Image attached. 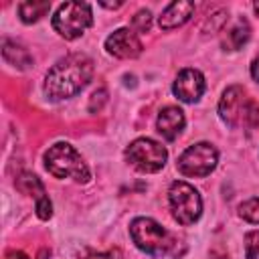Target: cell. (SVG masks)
I'll return each instance as SVG.
<instances>
[{"instance_id":"1","label":"cell","mask_w":259,"mask_h":259,"mask_svg":"<svg viewBox=\"0 0 259 259\" xmlns=\"http://www.w3.org/2000/svg\"><path fill=\"white\" fill-rule=\"evenodd\" d=\"M93 77V61L83 53H71L57 61L45 79V93L59 101L77 95Z\"/></svg>"},{"instance_id":"2","label":"cell","mask_w":259,"mask_h":259,"mask_svg":"<svg viewBox=\"0 0 259 259\" xmlns=\"http://www.w3.org/2000/svg\"><path fill=\"white\" fill-rule=\"evenodd\" d=\"M219 115L229 127L251 132L259 125V101L249 97L241 85H233L219 101Z\"/></svg>"},{"instance_id":"3","label":"cell","mask_w":259,"mask_h":259,"mask_svg":"<svg viewBox=\"0 0 259 259\" xmlns=\"http://www.w3.org/2000/svg\"><path fill=\"white\" fill-rule=\"evenodd\" d=\"M130 235L134 243L138 245V249H142L148 255H156V257L174 253L176 243H178L172 233H168L160 223L148 217L134 219L130 225Z\"/></svg>"},{"instance_id":"4","label":"cell","mask_w":259,"mask_h":259,"mask_svg":"<svg viewBox=\"0 0 259 259\" xmlns=\"http://www.w3.org/2000/svg\"><path fill=\"white\" fill-rule=\"evenodd\" d=\"M45 166L55 178H73L77 182L89 180V168L83 162L81 154L65 142H59L47 150Z\"/></svg>"},{"instance_id":"5","label":"cell","mask_w":259,"mask_h":259,"mask_svg":"<svg viewBox=\"0 0 259 259\" xmlns=\"http://www.w3.org/2000/svg\"><path fill=\"white\" fill-rule=\"evenodd\" d=\"M93 22L91 6L87 2H65L53 16V28L67 40L79 38Z\"/></svg>"},{"instance_id":"6","label":"cell","mask_w":259,"mask_h":259,"mask_svg":"<svg viewBox=\"0 0 259 259\" xmlns=\"http://www.w3.org/2000/svg\"><path fill=\"white\" fill-rule=\"evenodd\" d=\"M168 200H170L172 217L180 225H192L198 221V217L202 212V200L194 186H190L184 180L172 182L170 190H168Z\"/></svg>"},{"instance_id":"7","label":"cell","mask_w":259,"mask_h":259,"mask_svg":"<svg viewBox=\"0 0 259 259\" xmlns=\"http://www.w3.org/2000/svg\"><path fill=\"white\" fill-rule=\"evenodd\" d=\"M168 158V152L162 144L150 140V138H138L134 140L125 150V160L140 172L152 174L164 168Z\"/></svg>"},{"instance_id":"8","label":"cell","mask_w":259,"mask_h":259,"mask_svg":"<svg viewBox=\"0 0 259 259\" xmlns=\"http://www.w3.org/2000/svg\"><path fill=\"white\" fill-rule=\"evenodd\" d=\"M217 162H219V152L214 150V146L206 142H198L180 154L176 166H178V172L184 176L202 178L214 170Z\"/></svg>"},{"instance_id":"9","label":"cell","mask_w":259,"mask_h":259,"mask_svg":"<svg viewBox=\"0 0 259 259\" xmlns=\"http://www.w3.org/2000/svg\"><path fill=\"white\" fill-rule=\"evenodd\" d=\"M105 49L109 55L117 57V59H136L142 53V40L138 38V34L130 28H117L115 32H111L105 40Z\"/></svg>"},{"instance_id":"10","label":"cell","mask_w":259,"mask_h":259,"mask_svg":"<svg viewBox=\"0 0 259 259\" xmlns=\"http://www.w3.org/2000/svg\"><path fill=\"white\" fill-rule=\"evenodd\" d=\"M204 77L200 71L196 69H182L174 81V95L180 99V101H186V103H192V101H198L200 95L204 93Z\"/></svg>"},{"instance_id":"11","label":"cell","mask_w":259,"mask_h":259,"mask_svg":"<svg viewBox=\"0 0 259 259\" xmlns=\"http://www.w3.org/2000/svg\"><path fill=\"white\" fill-rule=\"evenodd\" d=\"M16 188H18L20 192L30 194V196L36 198V214H38V219L45 221V219L51 217V212H53L51 200H49V196H47V190H45L42 182H40L34 174L22 172V174L18 176V180H16Z\"/></svg>"},{"instance_id":"12","label":"cell","mask_w":259,"mask_h":259,"mask_svg":"<svg viewBox=\"0 0 259 259\" xmlns=\"http://www.w3.org/2000/svg\"><path fill=\"white\" fill-rule=\"evenodd\" d=\"M156 125H158V132H160V136H162L164 140H170V142L176 140L178 134H180L182 127H184V113H182V109L176 107V105L164 107V109L160 111V115H158Z\"/></svg>"},{"instance_id":"13","label":"cell","mask_w":259,"mask_h":259,"mask_svg":"<svg viewBox=\"0 0 259 259\" xmlns=\"http://www.w3.org/2000/svg\"><path fill=\"white\" fill-rule=\"evenodd\" d=\"M194 12V2H170L160 16V28L170 30L176 26H182Z\"/></svg>"},{"instance_id":"14","label":"cell","mask_w":259,"mask_h":259,"mask_svg":"<svg viewBox=\"0 0 259 259\" xmlns=\"http://www.w3.org/2000/svg\"><path fill=\"white\" fill-rule=\"evenodd\" d=\"M249 36H251V28H249V24H247V20H237L233 26H229L227 30H225V34H223V47L227 49V51H237V49H241L247 40H249Z\"/></svg>"},{"instance_id":"15","label":"cell","mask_w":259,"mask_h":259,"mask_svg":"<svg viewBox=\"0 0 259 259\" xmlns=\"http://www.w3.org/2000/svg\"><path fill=\"white\" fill-rule=\"evenodd\" d=\"M2 55H4V61L18 67V69H28L32 65V59L28 55V51L20 45H16L14 40H8L4 38L2 40Z\"/></svg>"},{"instance_id":"16","label":"cell","mask_w":259,"mask_h":259,"mask_svg":"<svg viewBox=\"0 0 259 259\" xmlns=\"http://www.w3.org/2000/svg\"><path fill=\"white\" fill-rule=\"evenodd\" d=\"M51 10V2H20L18 4V16L22 22L30 24L42 18Z\"/></svg>"},{"instance_id":"17","label":"cell","mask_w":259,"mask_h":259,"mask_svg":"<svg viewBox=\"0 0 259 259\" xmlns=\"http://www.w3.org/2000/svg\"><path fill=\"white\" fill-rule=\"evenodd\" d=\"M239 214L249 223H259V196L239 204Z\"/></svg>"},{"instance_id":"18","label":"cell","mask_w":259,"mask_h":259,"mask_svg":"<svg viewBox=\"0 0 259 259\" xmlns=\"http://www.w3.org/2000/svg\"><path fill=\"white\" fill-rule=\"evenodd\" d=\"M245 257L259 259V231H249L245 235Z\"/></svg>"},{"instance_id":"19","label":"cell","mask_w":259,"mask_h":259,"mask_svg":"<svg viewBox=\"0 0 259 259\" xmlns=\"http://www.w3.org/2000/svg\"><path fill=\"white\" fill-rule=\"evenodd\" d=\"M132 24H134V28L140 30V32L150 30V26H152V14H150V10H140V12H136V16L132 18Z\"/></svg>"},{"instance_id":"20","label":"cell","mask_w":259,"mask_h":259,"mask_svg":"<svg viewBox=\"0 0 259 259\" xmlns=\"http://www.w3.org/2000/svg\"><path fill=\"white\" fill-rule=\"evenodd\" d=\"M85 259H121V253H119V249H109V251H105V253L87 255Z\"/></svg>"},{"instance_id":"21","label":"cell","mask_w":259,"mask_h":259,"mask_svg":"<svg viewBox=\"0 0 259 259\" xmlns=\"http://www.w3.org/2000/svg\"><path fill=\"white\" fill-rule=\"evenodd\" d=\"M251 75H253V79L259 83V57L253 59V63H251Z\"/></svg>"},{"instance_id":"22","label":"cell","mask_w":259,"mask_h":259,"mask_svg":"<svg viewBox=\"0 0 259 259\" xmlns=\"http://www.w3.org/2000/svg\"><path fill=\"white\" fill-rule=\"evenodd\" d=\"M4 259H28V255L22 253V251H8Z\"/></svg>"},{"instance_id":"23","label":"cell","mask_w":259,"mask_h":259,"mask_svg":"<svg viewBox=\"0 0 259 259\" xmlns=\"http://www.w3.org/2000/svg\"><path fill=\"white\" fill-rule=\"evenodd\" d=\"M255 12H257V14H259V4H255Z\"/></svg>"},{"instance_id":"24","label":"cell","mask_w":259,"mask_h":259,"mask_svg":"<svg viewBox=\"0 0 259 259\" xmlns=\"http://www.w3.org/2000/svg\"><path fill=\"white\" fill-rule=\"evenodd\" d=\"M214 259H227V257H223V255H221V257H214Z\"/></svg>"}]
</instances>
